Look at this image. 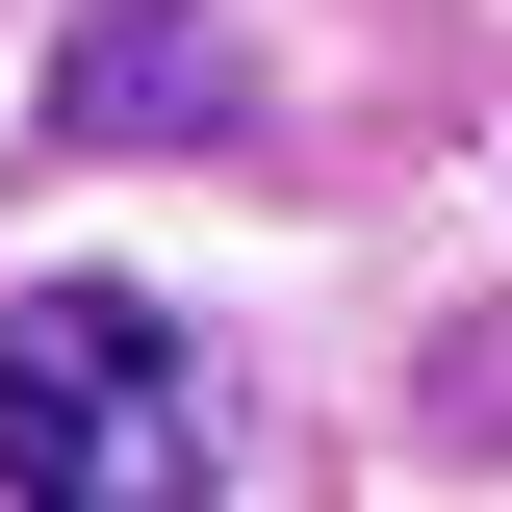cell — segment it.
I'll return each mask as SVG.
<instances>
[{
    "label": "cell",
    "mask_w": 512,
    "mask_h": 512,
    "mask_svg": "<svg viewBox=\"0 0 512 512\" xmlns=\"http://www.w3.org/2000/svg\"><path fill=\"white\" fill-rule=\"evenodd\" d=\"M0 487L26 512H205L231 487L205 333L128 308V282H26V308H0Z\"/></svg>",
    "instance_id": "obj_1"
}]
</instances>
